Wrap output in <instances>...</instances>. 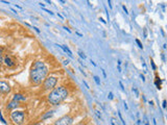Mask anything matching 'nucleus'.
<instances>
[{"label":"nucleus","mask_w":167,"mask_h":125,"mask_svg":"<svg viewBox=\"0 0 167 125\" xmlns=\"http://www.w3.org/2000/svg\"><path fill=\"white\" fill-rule=\"evenodd\" d=\"M48 74V68L45 66L43 62H33L30 69V81L35 85H39L43 80H45Z\"/></svg>","instance_id":"obj_1"},{"label":"nucleus","mask_w":167,"mask_h":125,"mask_svg":"<svg viewBox=\"0 0 167 125\" xmlns=\"http://www.w3.org/2000/svg\"><path fill=\"white\" fill-rule=\"evenodd\" d=\"M68 97V91H67L64 87H58L56 88L53 91H51L48 95V101L52 104V105H57L62 101Z\"/></svg>","instance_id":"obj_2"},{"label":"nucleus","mask_w":167,"mask_h":125,"mask_svg":"<svg viewBox=\"0 0 167 125\" xmlns=\"http://www.w3.org/2000/svg\"><path fill=\"white\" fill-rule=\"evenodd\" d=\"M24 112L22 111H13L11 112V120L17 125H22L24 122Z\"/></svg>","instance_id":"obj_3"},{"label":"nucleus","mask_w":167,"mask_h":125,"mask_svg":"<svg viewBox=\"0 0 167 125\" xmlns=\"http://www.w3.org/2000/svg\"><path fill=\"white\" fill-rule=\"evenodd\" d=\"M56 81H57V79L54 76H49L47 78H45L44 83H43L44 90H52L53 88L56 87Z\"/></svg>","instance_id":"obj_4"},{"label":"nucleus","mask_w":167,"mask_h":125,"mask_svg":"<svg viewBox=\"0 0 167 125\" xmlns=\"http://www.w3.org/2000/svg\"><path fill=\"white\" fill-rule=\"evenodd\" d=\"M73 122V119L70 116H64L60 118L57 121H56L54 125H71Z\"/></svg>","instance_id":"obj_5"},{"label":"nucleus","mask_w":167,"mask_h":125,"mask_svg":"<svg viewBox=\"0 0 167 125\" xmlns=\"http://www.w3.org/2000/svg\"><path fill=\"white\" fill-rule=\"evenodd\" d=\"M11 92V87L6 81H0V94H8Z\"/></svg>","instance_id":"obj_6"},{"label":"nucleus","mask_w":167,"mask_h":125,"mask_svg":"<svg viewBox=\"0 0 167 125\" xmlns=\"http://www.w3.org/2000/svg\"><path fill=\"white\" fill-rule=\"evenodd\" d=\"M3 62H4V64H5V66H7V67H14L16 65L15 62L13 61L12 57H10V56H5V57H4Z\"/></svg>","instance_id":"obj_7"},{"label":"nucleus","mask_w":167,"mask_h":125,"mask_svg":"<svg viewBox=\"0 0 167 125\" xmlns=\"http://www.w3.org/2000/svg\"><path fill=\"white\" fill-rule=\"evenodd\" d=\"M19 105H20L19 102L14 101V100H13V101H11V102L6 105V110H14V108H17Z\"/></svg>","instance_id":"obj_8"},{"label":"nucleus","mask_w":167,"mask_h":125,"mask_svg":"<svg viewBox=\"0 0 167 125\" xmlns=\"http://www.w3.org/2000/svg\"><path fill=\"white\" fill-rule=\"evenodd\" d=\"M25 100H26V97L23 95H21V94H15L14 95V101L19 102V101H25Z\"/></svg>","instance_id":"obj_9"},{"label":"nucleus","mask_w":167,"mask_h":125,"mask_svg":"<svg viewBox=\"0 0 167 125\" xmlns=\"http://www.w3.org/2000/svg\"><path fill=\"white\" fill-rule=\"evenodd\" d=\"M52 116H53V112H52V111H49V112H46L45 114L41 117V119H42V120H46V119H48V118H51Z\"/></svg>","instance_id":"obj_10"},{"label":"nucleus","mask_w":167,"mask_h":125,"mask_svg":"<svg viewBox=\"0 0 167 125\" xmlns=\"http://www.w3.org/2000/svg\"><path fill=\"white\" fill-rule=\"evenodd\" d=\"M58 47H61L65 52L68 53V55H69L70 57H72V52H71V50H70L68 47H67V46H65V45H58Z\"/></svg>","instance_id":"obj_11"},{"label":"nucleus","mask_w":167,"mask_h":125,"mask_svg":"<svg viewBox=\"0 0 167 125\" xmlns=\"http://www.w3.org/2000/svg\"><path fill=\"white\" fill-rule=\"evenodd\" d=\"M154 85H156V87H157L158 90H161V79L159 78L158 76H157V78H156V81H154Z\"/></svg>","instance_id":"obj_12"},{"label":"nucleus","mask_w":167,"mask_h":125,"mask_svg":"<svg viewBox=\"0 0 167 125\" xmlns=\"http://www.w3.org/2000/svg\"><path fill=\"white\" fill-rule=\"evenodd\" d=\"M143 125H149V121H148V118L147 116H143Z\"/></svg>","instance_id":"obj_13"},{"label":"nucleus","mask_w":167,"mask_h":125,"mask_svg":"<svg viewBox=\"0 0 167 125\" xmlns=\"http://www.w3.org/2000/svg\"><path fill=\"white\" fill-rule=\"evenodd\" d=\"M111 124H112V125H119L118 121H117L116 118H111Z\"/></svg>","instance_id":"obj_14"},{"label":"nucleus","mask_w":167,"mask_h":125,"mask_svg":"<svg viewBox=\"0 0 167 125\" xmlns=\"http://www.w3.org/2000/svg\"><path fill=\"white\" fill-rule=\"evenodd\" d=\"M0 121H1V122H2L3 124H7V123H6V121H5V119L3 118V116H2V112H0Z\"/></svg>","instance_id":"obj_15"},{"label":"nucleus","mask_w":167,"mask_h":125,"mask_svg":"<svg viewBox=\"0 0 167 125\" xmlns=\"http://www.w3.org/2000/svg\"><path fill=\"white\" fill-rule=\"evenodd\" d=\"M78 54H79V56H81L82 58H84V60H85L86 58V55H85V53H84L82 50H78Z\"/></svg>","instance_id":"obj_16"},{"label":"nucleus","mask_w":167,"mask_h":125,"mask_svg":"<svg viewBox=\"0 0 167 125\" xmlns=\"http://www.w3.org/2000/svg\"><path fill=\"white\" fill-rule=\"evenodd\" d=\"M94 80H95V82L97 83L98 86H100V80H99V77H98V76H94Z\"/></svg>","instance_id":"obj_17"},{"label":"nucleus","mask_w":167,"mask_h":125,"mask_svg":"<svg viewBox=\"0 0 167 125\" xmlns=\"http://www.w3.org/2000/svg\"><path fill=\"white\" fill-rule=\"evenodd\" d=\"M118 115H119V118H120V120H121V122H122V124H123V125H125V121L123 120V118H122V115H121V112H118Z\"/></svg>","instance_id":"obj_18"},{"label":"nucleus","mask_w":167,"mask_h":125,"mask_svg":"<svg viewBox=\"0 0 167 125\" xmlns=\"http://www.w3.org/2000/svg\"><path fill=\"white\" fill-rule=\"evenodd\" d=\"M2 58H3V49L0 47V62L2 61Z\"/></svg>","instance_id":"obj_19"},{"label":"nucleus","mask_w":167,"mask_h":125,"mask_svg":"<svg viewBox=\"0 0 167 125\" xmlns=\"http://www.w3.org/2000/svg\"><path fill=\"white\" fill-rule=\"evenodd\" d=\"M136 43L138 44V46H139V47H140V48H143V46H142V44H141V42H140L139 40H138V39H136Z\"/></svg>","instance_id":"obj_20"},{"label":"nucleus","mask_w":167,"mask_h":125,"mask_svg":"<svg viewBox=\"0 0 167 125\" xmlns=\"http://www.w3.org/2000/svg\"><path fill=\"white\" fill-rule=\"evenodd\" d=\"M108 98L110 99V100H112L113 98H114V96H113V93H109V95H108Z\"/></svg>","instance_id":"obj_21"},{"label":"nucleus","mask_w":167,"mask_h":125,"mask_svg":"<svg viewBox=\"0 0 167 125\" xmlns=\"http://www.w3.org/2000/svg\"><path fill=\"white\" fill-rule=\"evenodd\" d=\"M133 91L135 92V94H136V96H139V92H138V90L136 89V88H133Z\"/></svg>","instance_id":"obj_22"},{"label":"nucleus","mask_w":167,"mask_h":125,"mask_svg":"<svg viewBox=\"0 0 167 125\" xmlns=\"http://www.w3.org/2000/svg\"><path fill=\"white\" fill-rule=\"evenodd\" d=\"M83 82H84V85L86 86V88H87V89H90V87H89V85H88V83H87V81H86V80H84Z\"/></svg>","instance_id":"obj_23"},{"label":"nucleus","mask_w":167,"mask_h":125,"mask_svg":"<svg viewBox=\"0 0 167 125\" xmlns=\"http://www.w3.org/2000/svg\"><path fill=\"white\" fill-rule=\"evenodd\" d=\"M162 106H163V108H165V107H166V100H163V103H162Z\"/></svg>","instance_id":"obj_24"},{"label":"nucleus","mask_w":167,"mask_h":125,"mask_svg":"<svg viewBox=\"0 0 167 125\" xmlns=\"http://www.w3.org/2000/svg\"><path fill=\"white\" fill-rule=\"evenodd\" d=\"M122 8H123V11L125 12V14H128V12H127V8L125 7V5H122Z\"/></svg>","instance_id":"obj_25"},{"label":"nucleus","mask_w":167,"mask_h":125,"mask_svg":"<svg viewBox=\"0 0 167 125\" xmlns=\"http://www.w3.org/2000/svg\"><path fill=\"white\" fill-rule=\"evenodd\" d=\"M119 85H120V87H121V90H122V91H124V87H123V85H122V82H121V81H119Z\"/></svg>","instance_id":"obj_26"},{"label":"nucleus","mask_w":167,"mask_h":125,"mask_svg":"<svg viewBox=\"0 0 167 125\" xmlns=\"http://www.w3.org/2000/svg\"><path fill=\"white\" fill-rule=\"evenodd\" d=\"M150 62H152V66H153V70H156V65H154V64H153V61H150Z\"/></svg>","instance_id":"obj_27"},{"label":"nucleus","mask_w":167,"mask_h":125,"mask_svg":"<svg viewBox=\"0 0 167 125\" xmlns=\"http://www.w3.org/2000/svg\"><path fill=\"white\" fill-rule=\"evenodd\" d=\"M144 38H147V31H146V28H144Z\"/></svg>","instance_id":"obj_28"},{"label":"nucleus","mask_w":167,"mask_h":125,"mask_svg":"<svg viewBox=\"0 0 167 125\" xmlns=\"http://www.w3.org/2000/svg\"><path fill=\"white\" fill-rule=\"evenodd\" d=\"M136 125H141V121H140L139 119H138V120L136 121Z\"/></svg>","instance_id":"obj_29"},{"label":"nucleus","mask_w":167,"mask_h":125,"mask_svg":"<svg viewBox=\"0 0 167 125\" xmlns=\"http://www.w3.org/2000/svg\"><path fill=\"white\" fill-rule=\"evenodd\" d=\"M33 29H35V30H36L38 33H40V29H39V28H37V27H35V26H33Z\"/></svg>","instance_id":"obj_30"},{"label":"nucleus","mask_w":167,"mask_h":125,"mask_svg":"<svg viewBox=\"0 0 167 125\" xmlns=\"http://www.w3.org/2000/svg\"><path fill=\"white\" fill-rule=\"evenodd\" d=\"M96 115H97V117H98V118H100V119H101V115L99 114V112H96Z\"/></svg>","instance_id":"obj_31"},{"label":"nucleus","mask_w":167,"mask_h":125,"mask_svg":"<svg viewBox=\"0 0 167 125\" xmlns=\"http://www.w3.org/2000/svg\"><path fill=\"white\" fill-rule=\"evenodd\" d=\"M99 20H100V21H101V22H102L103 24H106V23H107V21H104V20H103L102 18H99Z\"/></svg>","instance_id":"obj_32"},{"label":"nucleus","mask_w":167,"mask_h":125,"mask_svg":"<svg viewBox=\"0 0 167 125\" xmlns=\"http://www.w3.org/2000/svg\"><path fill=\"white\" fill-rule=\"evenodd\" d=\"M140 77L142 78V80H143V81H145V77H144V75H142V74H141V75H140Z\"/></svg>","instance_id":"obj_33"},{"label":"nucleus","mask_w":167,"mask_h":125,"mask_svg":"<svg viewBox=\"0 0 167 125\" xmlns=\"http://www.w3.org/2000/svg\"><path fill=\"white\" fill-rule=\"evenodd\" d=\"M101 71H102V73H103V76H104V77H107V74H106V71H104L103 69H102Z\"/></svg>","instance_id":"obj_34"},{"label":"nucleus","mask_w":167,"mask_h":125,"mask_svg":"<svg viewBox=\"0 0 167 125\" xmlns=\"http://www.w3.org/2000/svg\"><path fill=\"white\" fill-rule=\"evenodd\" d=\"M64 29H66V30L68 31V32H71V30H70V29H69L68 27H66V26H65V27H64Z\"/></svg>","instance_id":"obj_35"},{"label":"nucleus","mask_w":167,"mask_h":125,"mask_svg":"<svg viewBox=\"0 0 167 125\" xmlns=\"http://www.w3.org/2000/svg\"><path fill=\"white\" fill-rule=\"evenodd\" d=\"M111 3H112V2L110 1V0H109V1H108V4H109V6H110V7L112 8V4H111Z\"/></svg>","instance_id":"obj_36"},{"label":"nucleus","mask_w":167,"mask_h":125,"mask_svg":"<svg viewBox=\"0 0 167 125\" xmlns=\"http://www.w3.org/2000/svg\"><path fill=\"white\" fill-rule=\"evenodd\" d=\"M124 108H125V110H127V108H128V107H127V104L125 103V102H124Z\"/></svg>","instance_id":"obj_37"},{"label":"nucleus","mask_w":167,"mask_h":125,"mask_svg":"<svg viewBox=\"0 0 167 125\" xmlns=\"http://www.w3.org/2000/svg\"><path fill=\"white\" fill-rule=\"evenodd\" d=\"M64 64H65V65H68V64H69V61H64Z\"/></svg>","instance_id":"obj_38"},{"label":"nucleus","mask_w":167,"mask_h":125,"mask_svg":"<svg viewBox=\"0 0 167 125\" xmlns=\"http://www.w3.org/2000/svg\"><path fill=\"white\" fill-rule=\"evenodd\" d=\"M76 35H77V36H79V37H83V35H82V33H79L78 31H76Z\"/></svg>","instance_id":"obj_39"},{"label":"nucleus","mask_w":167,"mask_h":125,"mask_svg":"<svg viewBox=\"0 0 167 125\" xmlns=\"http://www.w3.org/2000/svg\"><path fill=\"white\" fill-rule=\"evenodd\" d=\"M1 2H3V3H6V4H10V2H7V1H4V0H2Z\"/></svg>","instance_id":"obj_40"},{"label":"nucleus","mask_w":167,"mask_h":125,"mask_svg":"<svg viewBox=\"0 0 167 125\" xmlns=\"http://www.w3.org/2000/svg\"><path fill=\"white\" fill-rule=\"evenodd\" d=\"M162 60H163V61H165V56H164V54H162Z\"/></svg>","instance_id":"obj_41"},{"label":"nucleus","mask_w":167,"mask_h":125,"mask_svg":"<svg viewBox=\"0 0 167 125\" xmlns=\"http://www.w3.org/2000/svg\"><path fill=\"white\" fill-rule=\"evenodd\" d=\"M57 16H58V17H60V18H62V19H63V16H62L61 14H57Z\"/></svg>","instance_id":"obj_42"},{"label":"nucleus","mask_w":167,"mask_h":125,"mask_svg":"<svg viewBox=\"0 0 167 125\" xmlns=\"http://www.w3.org/2000/svg\"><path fill=\"white\" fill-rule=\"evenodd\" d=\"M77 125H85V124H84V123H78Z\"/></svg>","instance_id":"obj_43"},{"label":"nucleus","mask_w":167,"mask_h":125,"mask_svg":"<svg viewBox=\"0 0 167 125\" xmlns=\"http://www.w3.org/2000/svg\"><path fill=\"white\" fill-rule=\"evenodd\" d=\"M35 125H41V124H40V123H37V124H35Z\"/></svg>","instance_id":"obj_44"}]
</instances>
